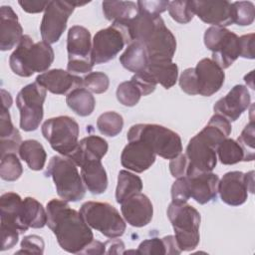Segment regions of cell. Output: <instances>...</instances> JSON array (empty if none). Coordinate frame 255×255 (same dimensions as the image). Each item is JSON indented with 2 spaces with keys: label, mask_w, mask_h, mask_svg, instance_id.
Wrapping results in <instances>:
<instances>
[{
  "label": "cell",
  "mask_w": 255,
  "mask_h": 255,
  "mask_svg": "<svg viewBox=\"0 0 255 255\" xmlns=\"http://www.w3.org/2000/svg\"><path fill=\"white\" fill-rule=\"evenodd\" d=\"M46 210L47 225L56 236L61 248L69 253L82 254L94 240V235L80 212L71 208L64 199L50 200Z\"/></svg>",
  "instance_id": "1"
},
{
  "label": "cell",
  "mask_w": 255,
  "mask_h": 255,
  "mask_svg": "<svg viewBox=\"0 0 255 255\" xmlns=\"http://www.w3.org/2000/svg\"><path fill=\"white\" fill-rule=\"evenodd\" d=\"M127 27L132 41L141 42L148 60H172L176 40L160 16H151L138 11V15L128 22Z\"/></svg>",
  "instance_id": "2"
},
{
  "label": "cell",
  "mask_w": 255,
  "mask_h": 255,
  "mask_svg": "<svg viewBox=\"0 0 255 255\" xmlns=\"http://www.w3.org/2000/svg\"><path fill=\"white\" fill-rule=\"evenodd\" d=\"M54 57V50L50 44L44 41L35 43L29 35H23L9 58V65L14 74L28 78L34 73L47 72Z\"/></svg>",
  "instance_id": "3"
},
{
  "label": "cell",
  "mask_w": 255,
  "mask_h": 255,
  "mask_svg": "<svg viewBox=\"0 0 255 255\" xmlns=\"http://www.w3.org/2000/svg\"><path fill=\"white\" fill-rule=\"evenodd\" d=\"M128 140L139 139L148 144L156 155L172 159L182 151L179 134L156 124H136L128 131Z\"/></svg>",
  "instance_id": "4"
},
{
  "label": "cell",
  "mask_w": 255,
  "mask_h": 255,
  "mask_svg": "<svg viewBox=\"0 0 255 255\" xmlns=\"http://www.w3.org/2000/svg\"><path fill=\"white\" fill-rule=\"evenodd\" d=\"M45 175L52 177L58 195L69 202L81 200L86 193V186L76 163L68 156H53L45 170Z\"/></svg>",
  "instance_id": "5"
},
{
  "label": "cell",
  "mask_w": 255,
  "mask_h": 255,
  "mask_svg": "<svg viewBox=\"0 0 255 255\" xmlns=\"http://www.w3.org/2000/svg\"><path fill=\"white\" fill-rule=\"evenodd\" d=\"M167 217L173 227L174 237L180 251H192L199 243L200 213L187 202L171 201L167 207Z\"/></svg>",
  "instance_id": "6"
},
{
  "label": "cell",
  "mask_w": 255,
  "mask_h": 255,
  "mask_svg": "<svg viewBox=\"0 0 255 255\" xmlns=\"http://www.w3.org/2000/svg\"><path fill=\"white\" fill-rule=\"evenodd\" d=\"M80 214L93 229L108 238L121 237L126 231V222L116 207L108 202L87 201L82 204Z\"/></svg>",
  "instance_id": "7"
},
{
  "label": "cell",
  "mask_w": 255,
  "mask_h": 255,
  "mask_svg": "<svg viewBox=\"0 0 255 255\" xmlns=\"http://www.w3.org/2000/svg\"><path fill=\"white\" fill-rule=\"evenodd\" d=\"M126 24L113 22L111 26L98 31L92 41V60L94 64H104L113 60L125 45L131 42Z\"/></svg>",
  "instance_id": "8"
},
{
  "label": "cell",
  "mask_w": 255,
  "mask_h": 255,
  "mask_svg": "<svg viewBox=\"0 0 255 255\" xmlns=\"http://www.w3.org/2000/svg\"><path fill=\"white\" fill-rule=\"evenodd\" d=\"M79 125L71 117L51 118L42 125V134L51 147L64 156H69L79 141Z\"/></svg>",
  "instance_id": "9"
},
{
  "label": "cell",
  "mask_w": 255,
  "mask_h": 255,
  "mask_svg": "<svg viewBox=\"0 0 255 255\" xmlns=\"http://www.w3.org/2000/svg\"><path fill=\"white\" fill-rule=\"evenodd\" d=\"M203 39L206 48L212 52L211 60L222 70L229 68L240 57L239 37L225 27H209Z\"/></svg>",
  "instance_id": "10"
},
{
  "label": "cell",
  "mask_w": 255,
  "mask_h": 255,
  "mask_svg": "<svg viewBox=\"0 0 255 255\" xmlns=\"http://www.w3.org/2000/svg\"><path fill=\"white\" fill-rule=\"evenodd\" d=\"M47 90L38 82L31 83L18 93L16 105L20 111V128L25 131L36 130L44 116L43 104Z\"/></svg>",
  "instance_id": "11"
},
{
  "label": "cell",
  "mask_w": 255,
  "mask_h": 255,
  "mask_svg": "<svg viewBox=\"0 0 255 255\" xmlns=\"http://www.w3.org/2000/svg\"><path fill=\"white\" fill-rule=\"evenodd\" d=\"M92 39L90 31L80 25L72 26L67 37V71L72 74H85L94 67L92 60Z\"/></svg>",
  "instance_id": "12"
},
{
  "label": "cell",
  "mask_w": 255,
  "mask_h": 255,
  "mask_svg": "<svg viewBox=\"0 0 255 255\" xmlns=\"http://www.w3.org/2000/svg\"><path fill=\"white\" fill-rule=\"evenodd\" d=\"M75 8L74 1H49L40 25L41 37L44 42L51 45L60 40Z\"/></svg>",
  "instance_id": "13"
},
{
  "label": "cell",
  "mask_w": 255,
  "mask_h": 255,
  "mask_svg": "<svg viewBox=\"0 0 255 255\" xmlns=\"http://www.w3.org/2000/svg\"><path fill=\"white\" fill-rule=\"evenodd\" d=\"M248 191L254 192V171H229L218 183V193L221 200L231 206H239L248 198Z\"/></svg>",
  "instance_id": "14"
},
{
  "label": "cell",
  "mask_w": 255,
  "mask_h": 255,
  "mask_svg": "<svg viewBox=\"0 0 255 255\" xmlns=\"http://www.w3.org/2000/svg\"><path fill=\"white\" fill-rule=\"evenodd\" d=\"M185 155L188 160L186 176L211 172L217 163L216 148L199 132L189 140Z\"/></svg>",
  "instance_id": "15"
},
{
  "label": "cell",
  "mask_w": 255,
  "mask_h": 255,
  "mask_svg": "<svg viewBox=\"0 0 255 255\" xmlns=\"http://www.w3.org/2000/svg\"><path fill=\"white\" fill-rule=\"evenodd\" d=\"M194 12L203 22L225 27L234 23L232 3L228 1H190Z\"/></svg>",
  "instance_id": "16"
},
{
  "label": "cell",
  "mask_w": 255,
  "mask_h": 255,
  "mask_svg": "<svg viewBox=\"0 0 255 255\" xmlns=\"http://www.w3.org/2000/svg\"><path fill=\"white\" fill-rule=\"evenodd\" d=\"M251 97L248 89L243 85L234 86L225 97L219 99L213 110L229 122H234L249 108Z\"/></svg>",
  "instance_id": "17"
},
{
  "label": "cell",
  "mask_w": 255,
  "mask_h": 255,
  "mask_svg": "<svg viewBox=\"0 0 255 255\" xmlns=\"http://www.w3.org/2000/svg\"><path fill=\"white\" fill-rule=\"evenodd\" d=\"M156 154L151 147L142 140H130L121 154V163L124 167L136 173L147 170L155 161Z\"/></svg>",
  "instance_id": "18"
},
{
  "label": "cell",
  "mask_w": 255,
  "mask_h": 255,
  "mask_svg": "<svg viewBox=\"0 0 255 255\" xmlns=\"http://www.w3.org/2000/svg\"><path fill=\"white\" fill-rule=\"evenodd\" d=\"M122 214L130 226L143 227L147 225L153 215V207L150 199L138 192L128 197L121 203Z\"/></svg>",
  "instance_id": "19"
},
{
  "label": "cell",
  "mask_w": 255,
  "mask_h": 255,
  "mask_svg": "<svg viewBox=\"0 0 255 255\" xmlns=\"http://www.w3.org/2000/svg\"><path fill=\"white\" fill-rule=\"evenodd\" d=\"M197 80L198 95L210 97L217 93L224 84V71L211 59L200 60L194 68Z\"/></svg>",
  "instance_id": "20"
},
{
  "label": "cell",
  "mask_w": 255,
  "mask_h": 255,
  "mask_svg": "<svg viewBox=\"0 0 255 255\" xmlns=\"http://www.w3.org/2000/svg\"><path fill=\"white\" fill-rule=\"evenodd\" d=\"M36 82L55 95H68L73 90L83 88V78L62 69H53L40 74Z\"/></svg>",
  "instance_id": "21"
},
{
  "label": "cell",
  "mask_w": 255,
  "mask_h": 255,
  "mask_svg": "<svg viewBox=\"0 0 255 255\" xmlns=\"http://www.w3.org/2000/svg\"><path fill=\"white\" fill-rule=\"evenodd\" d=\"M186 176V175H185ZM190 198L199 204L210 202L218 193L219 177L212 172H203L186 176Z\"/></svg>",
  "instance_id": "22"
},
{
  "label": "cell",
  "mask_w": 255,
  "mask_h": 255,
  "mask_svg": "<svg viewBox=\"0 0 255 255\" xmlns=\"http://www.w3.org/2000/svg\"><path fill=\"white\" fill-rule=\"evenodd\" d=\"M23 37V28L17 14L11 6L0 8V49L8 51L19 44Z\"/></svg>",
  "instance_id": "23"
},
{
  "label": "cell",
  "mask_w": 255,
  "mask_h": 255,
  "mask_svg": "<svg viewBox=\"0 0 255 255\" xmlns=\"http://www.w3.org/2000/svg\"><path fill=\"white\" fill-rule=\"evenodd\" d=\"M23 200L15 192H6L0 197L1 226L10 227L23 233L28 230L22 218Z\"/></svg>",
  "instance_id": "24"
},
{
  "label": "cell",
  "mask_w": 255,
  "mask_h": 255,
  "mask_svg": "<svg viewBox=\"0 0 255 255\" xmlns=\"http://www.w3.org/2000/svg\"><path fill=\"white\" fill-rule=\"evenodd\" d=\"M80 167L83 182L92 194H102L107 190L108 176L100 159L84 160Z\"/></svg>",
  "instance_id": "25"
},
{
  "label": "cell",
  "mask_w": 255,
  "mask_h": 255,
  "mask_svg": "<svg viewBox=\"0 0 255 255\" xmlns=\"http://www.w3.org/2000/svg\"><path fill=\"white\" fill-rule=\"evenodd\" d=\"M109 145L106 139L99 135H88L82 138L76 149L68 156L77 166H80L84 160L87 159H100L106 155Z\"/></svg>",
  "instance_id": "26"
},
{
  "label": "cell",
  "mask_w": 255,
  "mask_h": 255,
  "mask_svg": "<svg viewBox=\"0 0 255 255\" xmlns=\"http://www.w3.org/2000/svg\"><path fill=\"white\" fill-rule=\"evenodd\" d=\"M145 70L164 89H170L177 81L178 67L172 60H148Z\"/></svg>",
  "instance_id": "27"
},
{
  "label": "cell",
  "mask_w": 255,
  "mask_h": 255,
  "mask_svg": "<svg viewBox=\"0 0 255 255\" xmlns=\"http://www.w3.org/2000/svg\"><path fill=\"white\" fill-rule=\"evenodd\" d=\"M103 13L107 20L127 24L138 15L137 4L132 1H104Z\"/></svg>",
  "instance_id": "28"
},
{
  "label": "cell",
  "mask_w": 255,
  "mask_h": 255,
  "mask_svg": "<svg viewBox=\"0 0 255 255\" xmlns=\"http://www.w3.org/2000/svg\"><path fill=\"white\" fill-rule=\"evenodd\" d=\"M122 66L132 73L145 70L148 63V55L144 45L139 41H131L120 57Z\"/></svg>",
  "instance_id": "29"
},
{
  "label": "cell",
  "mask_w": 255,
  "mask_h": 255,
  "mask_svg": "<svg viewBox=\"0 0 255 255\" xmlns=\"http://www.w3.org/2000/svg\"><path fill=\"white\" fill-rule=\"evenodd\" d=\"M18 153L32 170H41L45 166L47 153L38 140L27 139L22 141Z\"/></svg>",
  "instance_id": "30"
},
{
  "label": "cell",
  "mask_w": 255,
  "mask_h": 255,
  "mask_svg": "<svg viewBox=\"0 0 255 255\" xmlns=\"http://www.w3.org/2000/svg\"><path fill=\"white\" fill-rule=\"evenodd\" d=\"M68 107L80 117L92 115L96 107L94 96L85 88H78L69 93L66 97Z\"/></svg>",
  "instance_id": "31"
},
{
  "label": "cell",
  "mask_w": 255,
  "mask_h": 255,
  "mask_svg": "<svg viewBox=\"0 0 255 255\" xmlns=\"http://www.w3.org/2000/svg\"><path fill=\"white\" fill-rule=\"evenodd\" d=\"M22 218L27 228H43L47 224V210L34 197H26L22 204Z\"/></svg>",
  "instance_id": "32"
},
{
  "label": "cell",
  "mask_w": 255,
  "mask_h": 255,
  "mask_svg": "<svg viewBox=\"0 0 255 255\" xmlns=\"http://www.w3.org/2000/svg\"><path fill=\"white\" fill-rule=\"evenodd\" d=\"M137 254H180L175 237L167 235L162 238H150L143 240L136 250Z\"/></svg>",
  "instance_id": "33"
},
{
  "label": "cell",
  "mask_w": 255,
  "mask_h": 255,
  "mask_svg": "<svg viewBox=\"0 0 255 255\" xmlns=\"http://www.w3.org/2000/svg\"><path fill=\"white\" fill-rule=\"evenodd\" d=\"M141 190L142 181L139 176L127 170H121L119 172L116 188V200L118 203H122L128 197L138 193Z\"/></svg>",
  "instance_id": "34"
},
{
  "label": "cell",
  "mask_w": 255,
  "mask_h": 255,
  "mask_svg": "<svg viewBox=\"0 0 255 255\" xmlns=\"http://www.w3.org/2000/svg\"><path fill=\"white\" fill-rule=\"evenodd\" d=\"M216 154L222 164L232 165L245 161V152L237 140L225 138L216 148Z\"/></svg>",
  "instance_id": "35"
},
{
  "label": "cell",
  "mask_w": 255,
  "mask_h": 255,
  "mask_svg": "<svg viewBox=\"0 0 255 255\" xmlns=\"http://www.w3.org/2000/svg\"><path fill=\"white\" fill-rule=\"evenodd\" d=\"M124 127L123 117L113 111L102 114L97 120V128L99 131L107 136L118 135Z\"/></svg>",
  "instance_id": "36"
},
{
  "label": "cell",
  "mask_w": 255,
  "mask_h": 255,
  "mask_svg": "<svg viewBox=\"0 0 255 255\" xmlns=\"http://www.w3.org/2000/svg\"><path fill=\"white\" fill-rule=\"evenodd\" d=\"M1 157L0 176L6 181H15L20 178L23 173L22 164L16 153H7Z\"/></svg>",
  "instance_id": "37"
},
{
  "label": "cell",
  "mask_w": 255,
  "mask_h": 255,
  "mask_svg": "<svg viewBox=\"0 0 255 255\" xmlns=\"http://www.w3.org/2000/svg\"><path fill=\"white\" fill-rule=\"evenodd\" d=\"M116 95L118 101L126 107L135 106L141 98V93L139 89L131 80L121 83L118 86Z\"/></svg>",
  "instance_id": "38"
},
{
  "label": "cell",
  "mask_w": 255,
  "mask_h": 255,
  "mask_svg": "<svg viewBox=\"0 0 255 255\" xmlns=\"http://www.w3.org/2000/svg\"><path fill=\"white\" fill-rule=\"evenodd\" d=\"M234 23L240 26L251 25L255 17V7L250 1H237L232 3Z\"/></svg>",
  "instance_id": "39"
},
{
  "label": "cell",
  "mask_w": 255,
  "mask_h": 255,
  "mask_svg": "<svg viewBox=\"0 0 255 255\" xmlns=\"http://www.w3.org/2000/svg\"><path fill=\"white\" fill-rule=\"evenodd\" d=\"M167 10L170 17L180 24L190 22L194 16L190 1H169Z\"/></svg>",
  "instance_id": "40"
},
{
  "label": "cell",
  "mask_w": 255,
  "mask_h": 255,
  "mask_svg": "<svg viewBox=\"0 0 255 255\" xmlns=\"http://www.w3.org/2000/svg\"><path fill=\"white\" fill-rule=\"evenodd\" d=\"M84 87L95 94L107 92L110 86L109 77L103 72H91L83 78Z\"/></svg>",
  "instance_id": "41"
},
{
  "label": "cell",
  "mask_w": 255,
  "mask_h": 255,
  "mask_svg": "<svg viewBox=\"0 0 255 255\" xmlns=\"http://www.w3.org/2000/svg\"><path fill=\"white\" fill-rule=\"evenodd\" d=\"M254 121L251 120L237 138L238 143L245 152V161H252L254 159Z\"/></svg>",
  "instance_id": "42"
},
{
  "label": "cell",
  "mask_w": 255,
  "mask_h": 255,
  "mask_svg": "<svg viewBox=\"0 0 255 255\" xmlns=\"http://www.w3.org/2000/svg\"><path fill=\"white\" fill-rule=\"evenodd\" d=\"M136 87L139 89L141 96H147L154 92L157 83L152 78V76L146 71L143 70L139 73H135L130 79Z\"/></svg>",
  "instance_id": "43"
},
{
  "label": "cell",
  "mask_w": 255,
  "mask_h": 255,
  "mask_svg": "<svg viewBox=\"0 0 255 255\" xmlns=\"http://www.w3.org/2000/svg\"><path fill=\"white\" fill-rule=\"evenodd\" d=\"M45 248V242L41 236L28 235L21 241V249L17 252L25 254H43Z\"/></svg>",
  "instance_id": "44"
},
{
  "label": "cell",
  "mask_w": 255,
  "mask_h": 255,
  "mask_svg": "<svg viewBox=\"0 0 255 255\" xmlns=\"http://www.w3.org/2000/svg\"><path fill=\"white\" fill-rule=\"evenodd\" d=\"M179 86L180 89L188 95H198L197 80L194 68H187L181 73L179 77Z\"/></svg>",
  "instance_id": "45"
},
{
  "label": "cell",
  "mask_w": 255,
  "mask_h": 255,
  "mask_svg": "<svg viewBox=\"0 0 255 255\" xmlns=\"http://www.w3.org/2000/svg\"><path fill=\"white\" fill-rule=\"evenodd\" d=\"M171 198L173 202L183 203L190 198L186 176L178 177L171 186Z\"/></svg>",
  "instance_id": "46"
},
{
  "label": "cell",
  "mask_w": 255,
  "mask_h": 255,
  "mask_svg": "<svg viewBox=\"0 0 255 255\" xmlns=\"http://www.w3.org/2000/svg\"><path fill=\"white\" fill-rule=\"evenodd\" d=\"M169 1H137L138 11L151 16H159L167 10Z\"/></svg>",
  "instance_id": "47"
},
{
  "label": "cell",
  "mask_w": 255,
  "mask_h": 255,
  "mask_svg": "<svg viewBox=\"0 0 255 255\" xmlns=\"http://www.w3.org/2000/svg\"><path fill=\"white\" fill-rule=\"evenodd\" d=\"M22 143L21 134L18 129L15 130L10 136L0 138V156L7 153H16L19 150V147Z\"/></svg>",
  "instance_id": "48"
},
{
  "label": "cell",
  "mask_w": 255,
  "mask_h": 255,
  "mask_svg": "<svg viewBox=\"0 0 255 255\" xmlns=\"http://www.w3.org/2000/svg\"><path fill=\"white\" fill-rule=\"evenodd\" d=\"M188 166V160L185 153H180L176 157L170 159L169 170L173 177L178 178L185 176Z\"/></svg>",
  "instance_id": "49"
},
{
  "label": "cell",
  "mask_w": 255,
  "mask_h": 255,
  "mask_svg": "<svg viewBox=\"0 0 255 255\" xmlns=\"http://www.w3.org/2000/svg\"><path fill=\"white\" fill-rule=\"evenodd\" d=\"M19 233L20 232L16 229L6 227V226H1V239H2L1 251H5L13 248L18 242Z\"/></svg>",
  "instance_id": "50"
},
{
  "label": "cell",
  "mask_w": 255,
  "mask_h": 255,
  "mask_svg": "<svg viewBox=\"0 0 255 255\" xmlns=\"http://www.w3.org/2000/svg\"><path fill=\"white\" fill-rule=\"evenodd\" d=\"M17 128L13 126L11 122V117L8 109H1L0 115V138L10 136L15 132Z\"/></svg>",
  "instance_id": "51"
},
{
  "label": "cell",
  "mask_w": 255,
  "mask_h": 255,
  "mask_svg": "<svg viewBox=\"0 0 255 255\" xmlns=\"http://www.w3.org/2000/svg\"><path fill=\"white\" fill-rule=\"evenodd\" d=\"M240 57L254 59V34H247L239 37Z\"/></svg>",
  "instance_id": "52"
},
{
  "label": "cell",
  "mask_w": 255,
  "mask_h": 255,
  "mask_svg": "<svg viewBox=\"0 0 255 255\" xmlns=\"http://www.w3.org/2000/svg\"><path fill=\"white\" fill-rule=\"evenodd\" d=\"M18 3L27 13H40L45 11L49 1H19Z\"/></svg>",
  "instance_id": "53"
},
{
  "label": "cell",
  "mask_w": 255,
  "mask_h": 255,
  "mask_svg": "<svg viewBox=\"0 0 255 255\" xmlns=\"http://www.w3.org/2000/svg\"><path fill=\"white\" fill-rule=\"evenodd\" d=\"M106 244L93 240L82 252V254H104L106 253Z\"/></svg>",
  "instance_id": "54"
},
{
  "label": "cell",
  "mask_w": 255,
  "mask_h": 255,
  "mask_svg": "<svg viewBox=\"0 0 255 255\" xmlns=\"http://www.w3.org/2000/svg\"><path fill=\"white\" fill-rule=\"evenodd\" d=\"M106 245L110 247V249L107 251V253H123L122 249H124L125 245L123 241L117 240L115 238H112V240L107 241Z\"/></svg>",
  "instance_id": "55"
},
{
  "label": "cell",
  "mask_w": 255,
  "mask_h": 255,
  "mask_svg": "<svg viewBox=\"0 0 255 255\" xmlns=\"http://www.w3.org/2000/svg\"><path fill=\"white\" fill-rule=\"evenodd\" d=\"M1 96H2V108L4 109H10L12 106V97L10 93H8L6 90L1 89Z\"/></svg>",
  "instance_id": "56"
}]
</instances>
